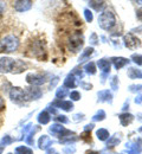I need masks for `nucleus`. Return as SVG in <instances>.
<instances>
[{
    "instance_id": "obj_1",
    "label": "nucleus",
    "mask_w": 142,
    "mask_h": 154,
    "mask_svg": "<svg viewBox=\"0 0 142 154\" xmlns=\"http://www.w3.org/2000/svg\"><path fill=\"white\" fill-rule=\"evenodd\" d=\"M19 42L14 36H6L0 42V51L1 52H13L17 50Z\"/></svg>"
},
{
    "instance_id": "obj_2",
    "label": "nucleus",
    "mask_w": 142,
    "mask_h": 154,
    "mask_svg": "<svg viewBox=\"0 0 142 154\" xmlns=\"http://www.w3.org/2000/svg\"><path fill=\"white\" fill-rule=\"evenodd\" d=\"M14 66V60L11 58H0V72H8Z\"/></svg>"
},
{
    "instance_id": "obj_3",
    "label": "nucleus",
    "mask_w": 142,
    "mask_h": 154,
    "mask_svg": "<svg viewBox=\"0 0 142 154\" xmlns=\"http://www.w3.org/2000/svg\"><path fill=\"white\" fill-rule=\"evenodd\" d=\"M10 96H11L13 102L18 103L20 100H24V91L21 90L20 88H13L12 91L10 93Z\"/></svg>"
},
{
    "instance_id": "obj_4",
    "label": "nucleus",
    "mask_w": 142,
    "mask_h": 154,
    "mask_svg": "<svg viewBox=\"0 0 142 154\" xmlns=\"http://www.w3.org/2000/svg\"><path fill=\"white\" fill-rule=\"evenodd\" d=\"M13 6L17 11H24V10H29L31 7V2L30 1H17V2H14Z\"/></svg>"
},
{
    "instance_id": "obj_5",
    "label": "nucleus",
    "mask_w": 142,
    "mask_h": 154,
    "mask_svg": "<svg viewBox=\"0 0 142 154\" xmlns=\"http://www.w3.org/2000/svg\"><path fill=\"white\" fill-rule=\"evenodd\" d=\"M16 153L17 154H32V151L27 147H24V146H20V147H17L16 148Z\"/></svg>"
},
{
    "instance_id": "obj_6",
    "label": "nucleus",
    "mask_w": 142,
    "mask_h": 154,
    "mask_svg": "<svg viewBox=\"0 0 142 154\" xmlns=\"http://www.w3.org/2000/svg\"><path fill=\"white\" fill-rule=\"evenodd\" d=\"M47 143H50V140H49L47 136H43V137H41V140H39V147H41V148L47 147V146H46Z\"/></svg>"
},
{
    "instance_id": "obj_7",
    "label": "nucleus",
    "mask_w": 142,
    "mask_h": 154,
    "mask_svg": "<svg viewBox=\"0 0 142 154\" xmlns=\"http://www.w3.org/2000/svg\"><path fill=\"white\" fill-rule=\"evenodd\" d=\"M38 120H39V122H41V123H46V122H49V115L44 112V113H41V115H39V117H38Z\"/></svg>"
},
{
    "instance_id": "obj_8",
    "label": "nucleus",
    "mask_w": 142,
    "mask_h": 154,
    "mask_svg": "<svg viewBox=\"0 0 142 154\" xmlns=\"http://www.w3.org/2000/svg\"><path fill=\"white\" fill-rule=\"evenodd\" d=\"M1 142H2V146H6V145H8V143H11V142H12V139H11L8 135H6L5 137H2Z\"/></svg>"
},
{
    "instance_id": "obj_9",
    "label": "nucleus",
    "mask_w": 142,
    "mask_h": 154,
    "mask_svg": "<svg viewBox=\"0 0 142 154\" xmlns=\"http://www.w3.org/2000/svg\"><path fill=\"white\" fill-rule=\"evenodd\" d=\"M4 8H5V5H4V2H0V14L2 13V11H4Z\"/></svg>"
},
{
    "instance_id": "obj_10",
    "label": "nucleus",
    "mask_w": 142,
    "mask_h": 154,
    "mask_svg": "<svg viewBox=\"0 0 142 154\" xmlns=\"http://www.w3.org/2000/svg\"><path fill=\"white\" fill-rule=\"evenodd\" d=\"M1 108H4V100H2V97L0 96V109Z\"/></svg>"
},
{
    "instance_id": "obj_11",
    "label": "nucleus",
    "mask_w": 142,
    "mask_h": 154,
    "mask_svg": "<svg viewBox=\"0 0 142 154\" xmlns=\"http://www.w3.org/2000/svg\"><path fill=\"white\" fill-rule=\"evenodd\" d=\"M2 149H4V146H2V145H0V153L2 152Z\"/></svg>"
}]
</instances>
